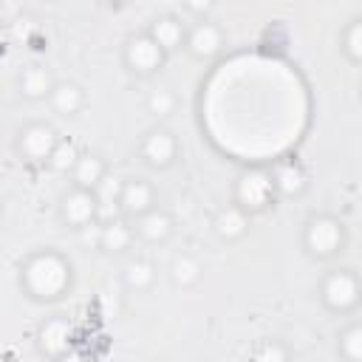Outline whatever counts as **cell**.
<instances>
[{"instance_id":"f1b7e54d","label":"cell","mask_w":362,"mask_h":362,"mask_svg":"<svg viewBox=\"0 0 362 362\" xmlns=\"http://www.w3.org/2000/svg\"><path fill=\"white\" fill-rule=\"evenodd\" d=\"M184 8H187L189 14H198V20H206L204 14H206V11H212V3H209V0H204V3H187Z\"/></svg>"},{"instance_id":"2e32d148","label":"cell","mask_w":362,"mask_h":362,"mask_svg":"<svg viewBox=\"0 0 362 362\" xmlns=\"http://www.w3.org/2000/svg\"><path fill=\"white\" fill-rule=\"evenodd\" d=\"M17 85H20V93H23L25 99L40 102V99H48V96H51L57 79H54V74H51L45 65H28V68H23Z\"/></svg>"},{"instance_id":"d4e9b609","label":"cell","mask_w":362,"mask_h":362,"mask_svg":"<svg viewBox=\"0 0 362 362\" xmlns=\"http://www.w3.org/2000/svg\"><path fill=\"white\" fill-rule=\"evenodd\" d=\"M76 158H79V147L71 139H59L57 147L48 156V167L57 170V173H71L74 164H76Z\"/></svg>"},{"instance_id":"7c38bea8","label":"cell","mask_w":362,"mask_h":362,"mask_svg":"<svg viewBox=\"0 0 362 362\" xmlns=\"http://www.w3.org/2000/svg\"><path fill=\"white\" fill-rule=\"evenodd\" d=\"M156 206V189L147 178H127L122 181V192H119V212L127 221L141 218L144 212H150Z\"/></svg>"},{"instance_id":"30bf717a","label":"cell","mask_w":362,"mask_h":362,"mask_svg":"<svg viewBox=\"0 0 362 362\" xmlns=\"http://www.w3.org/2000/svg\"><path fill=\"white\" fill-rule=\"evenodd\" d=\"M223 28L212 20H195L192 25H187V37H184V48L195 57V59H212L223 51Z\"/></svg>"},{"instance_id":"4fadbf2b","label":"cell","mask_w":362,"mask_h":362,"mask_svg":"<svg viewBox=\"0 0 362 362\" xmlns=\"http://www.w3.org/2000/svg\"><path fill=\"white\" fill-rule=\"evenodd\" d=\"M130 223H133V235L144 243H167L175 232L173 215L167 209H158V206H153L150 212H144L141 218H136Z\"/></svg>"},{"instance_id":"83f0119b","label":"cell","mask_w":362,"mask_h":362,"mask_svg":"<svg viewBox=\"0 0 362 362\" xmlns=\"http://www.w3.org/2000/svg\"><path fill=\"white\" fill-rule=\"evenodd\" d=\"M59 362H96V359H93L88 351H82V348H71Z\"/></svg>"},{"instance_id":"44dd1931","label":"cell","mask_w":362,"mask_h":362,"mask_svg":"<svg viewBox=\"0 0 362 362\" xmlns=\"http://www.w3.org/2000/svg\"><path fill=\"white\" fill-rule=\"evenodd\" d=\"M201 280H204V266H201V260L195 255L181 252V255L173 257V263H170V283L175 288H195Z\"/></svg>"},{"instance_id":"8992f818","label":"cell","mask_w":362,"mask_h":362,"mask_svg":"<svg viewBox=\"0 0 362 362\" xmlns=\"http://www.w3.org/2000/svg\"><path fill=\"white\" fill-rule=\"evenodd\" d=\"M59 136L51 124L45 122H28L17 130V139H14V150L23 161L28 164H48V156L51 150L57 147Z\"/></svg>"},{"instance_id":"8fae6325","label":"cell","mask_w":362,"mask_h":362,"mask_svg":"<svg viewBox=\"0 0 362 362\" xmlns=\"http://www.w3.org/2000/svg\"><path fill=\"white\" fill-rule=\"evenodd\" d=\"M269 178H272V187H274V195H283V198H300L305 189H308V173L300 161L294 158H280L269 167Z\"/></svg>"},{"instance_id":"277c9868","label":"cell","mask_w":362,"mask_h":362,"mask_svg":"<svg viewBox=\"0 0 362 362\" xmlns=\"http://www.w3.org/2000/svg\"><path fill=\"white\" fill-rule=\"evenodd\" d=\"M362 288L354 269H331L320 280V300L334 314H351L359 305Z\"/></svg>"},{"instance_id":"d6986e66","label":"cell","mask_w":362,"mask_h":362,"mask_svg":"<svg viewBox=\"0 0 362 362\" xmlns=\"http://www.w3.org/2000/svg\"><path fill=\"white\" fill-rule=\"evenodd\" d=\"M48 102L59 116H76L85 107V90H82V85H76L71 79H57Z\"/></svg>"},{"instance_id":"9c48e42d","label":"cell","mask_w":362,"mask_h":362,"mask_svg":"<svg viewBox=\"0 0 362 362\" xmlns=\"http://www.w3.org/2000/svg\"><path fill=\"white\" fill-rule=\"evenodd\" d=\"M178 139L173 136V130H167V127H153V130H147L144 136H141V141H139V156L144 158V164L147 167H153V170H167V167H173L175 164V158H178Z\"/></svg>"},{"instance_id":"484cf974","label":"cell","mask_w":362,"mask_h":362,"mask_svg":"<svg viewBox=\"0 0 362 362\" xmlns=\"http://www.w3.org/2000/svg\"><path fill=\"white\" fill-rule=\"evenodd\" d=\"M342 51H345V57H348L354 65L362 59V20H359V17H354V20L342 28Z\"/></svg>"},{"instance_id":"7402d4cb","label":"cell","mask_w":362,"mask_h":362,"mask_svg":"<svg viewBox=\"0 0 362 362\" xmlns=\"http://www.w3.org/2000/svg\"><path fill=\"white\" fill-rule=\"evenodd\" d=\"M119 192H122V178L116 175H105L102 184L93 189L96 204H99V221H113L119 212Z\"/></svg>"},{"instance_id":"4316f807","label":"cell","mask_w":362,"mask_h":362,"mask_svg":"<svg viewBox=\"0 0 362 362\" xmlns=\"http://www.w3.org/2000/svg\"><path fill=\"white\" fill-rule=\"evenodd\" d=\"M175 105H178V99H175V93H173L170 88H156V90H150V96H147V110H150L156 119L170 116V113L175 110Z\"/></svg>"},{"instance_id":"ac0fdd59","label":"cell","mask_w":362,"mask_h":362,"mask_svg":"<svg viewBox=\"0 0 362 362\" xmlns=\"http://www.w3.org/2000/svg\"><path fill=\"white\" fill-rule=\"evenodd\" d=\"M136 240L133 223L127 218H113V221H99V249L105 252H124Z\"/></svg>"},{"instance_id":"e0dca14e","label":"cell","mask_w":362,"mask_h":362,"mask_svg":"<svg viewBox=\"0 0 362 362\" xmlns=\"http://www.w3.org/2000/svg\"><path fill=\"white\" fill-rule=\"evenodd\" d=\"M107 175V164L99 153H79L74 170H71V178H74V187L79 189H96L102 184V178Z\"/></svg>"},{"instance_id":"52a82bcc","label":"cell","mask_w":362,"mask_h":362,"mask_svg":"<svg viewBox=\"0 0 362 362\" xmlns=\"http://www.w3.org/2000/svg\"><path fill=\"white\" fill-rule=\"evenodd\" d=\"M122 59H124V68H127L130 74H136V76H153V74H158V71L164 68L167 54H164V51L147 37V31H144V34L127 37L124 51H122Z\"/></svg>"},{"instance_id":"6da1fadb","label":"cell","mask_w":362,"mask_h":362,"mask_svg":"<svg viewBox=\"0 0 362 362\" xmlns=\"http://www.w3.org/2000/svg\"><path fill=\"white\" fill-rule=\"evenodd\" d=\"M20 286L25 288L28 297H34L40 303L62 297L71 288V263H68V257L59 255L57 249L34 252L20 269Z\"/></svg>"},{"instance_id":"5b68a950","label":"cell","mask_w":362,"mask_h":362,"mask_svg":"<svg viewBox=\"0 0 362 362\" xmlns=\"http://www.w3.org/2000/svg\"><path fill=\"white\" fill-rule=\"evenodd\" d=\"M34 342L45 359L59 362L71 348H76V328L65 314H51L37 325Z\"/></svg>"},{"instance_id":"7a4b0ae2","label":"cell","mask_w":362,"mask_h":362,"mask_svg":"<svg viewBox=\"0 0 362 362\" xmlns=\"http://www.w3.org/2000/svg\"><path fill=\"white\" fill-rule=\"evenodd\" d=\"M345 246V226L334 215H311L303 226V249L314 260H331L342 252Z\"/></svg>"},{"instance_id":"9a60e30c","label":"cell","mask_w":362,"mask_h":362,"mask_svg":"<svg viewBox=\"0 0 362 362\" xmlns=\"http://www.w3.org/2000/svg\"><path fill=\"white\" fill-rule=\"evenodd\" d=\"M249 226H252V218L235 206V204H226L221 206L215 215H212V232L218 235V240L223 243H238L249 235Z\"/></svg>"},{"instance_id":"ffe728a7","label":"cell","mask_w":362,"mask_h":362,"mask_svg":"<svg viewBox=\"0 0 362 362\" xmlns=\"http://www.w3.org/2000/svg\"><path fill=\"white\" fill-rule=\"evenodd\" d=\"M122 283H124L127 291H136V294L150 291L156 286V263L147 260V257L127 260L124 269H122Z\"/></svg>"},{"instance_id":"3957f363","label":"cell","mask_w":362,"mask_h":362,"mask_svg":"<svg viewBox=\"0 0 362 362\" xmlns=\"http://www.w3.org/2000/svg\"><path fill=\"white\" fill-rule=\"evenodd\" d=\"M274 187L269 178L266 167H249L235 178V189H232V204L240 206L249 218L257 212H266L274 204Z\"/></svg>"},{"instance_id":"5bb4252c","label":"cell","mask_w":362,"mask_h":362,"mask_svg":"<svg viewBox=\"0 0 362 362\" xmlns=\"http://www.w3.org/2000/svg\"><path fill=\"white\" fill-rule=\"evenodd\" d=\"M147 37H150L164 54H173V51L184 48L187 23H181V17H175V14H158V17H153L150 25H147Z\"/></svg>"},{"instance_id":"ba28073f","label":"cell","mask_w":362,"mask_h":362,"mask_svg":"<svg viewBox=\"0 0 362 362\" xmlns=\"http://www.w3.org/2000/svg\"><path fill=\"white\" fill-rule=\"evenodd\" d=\"M59 221L71 229H85L99 221V204L90 189L71 187L59 195Z\"/></svg>"},{"instance_id":"cb8c5ba5","label":"cell","mask_w":362,"mask_h":362,"mask_svg":"<svg viewBox=\"0 0 362 362\" xmlns=\"http://www.w3.org/2000/svg\"><path fill=\"white\" fill-rule=\"evenodd\" d=\"M246 362H291V354L280 339H260L249 351Z\"/></svg>"},{"instance_id":"f546056e","label":"cell","mask_w":362,"mask_h":362,"mask_svg":"<svg viewBox=\"0 0 362 362\" xmlns=\"http://www.w3.org/2000/svg\"><path fill=\"white\" fill-rule=\"evenodd\" d=\"M0 14H3V8H0Z\"/></svg>"},{"instance_id":"603a6c76","label":"cell","mask_w":362,"mask_h":362,"mask_svg":"<svg viewBox=\"0 0 362 362\" xmlns=\"http://www.w3.org/2000/svg\"><path fill=\"white\" fill-rule=\"evenodd\" d=\"M337 351H339L342 362H362V325L359 322H351L339 331Z\"/></svg>"}]
</instances>
